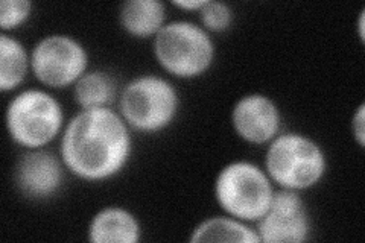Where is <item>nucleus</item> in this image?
<instances>
[{
	"label": "nucleus",
	"mask_w": 365,
	"mask_h": 243,
	"mask_svg": "<svg viewBox=\"0 0 365 243\" xmlns=\"http://www.w3.org/2000/svg\"><path fill=\"white\" fill-rule=\"evenodd\" d=\"M87 239L91 243H137L142 240V225L128 208L108 205L91 217Z\"/></svg>",
	"instance_id": "nucleus-11"
},
{
	"label": "nucleus",
	"mask_w": 365,
	"mask_h": 243,
	"mask_svg": "<svg viewBox=\"0 0 365 243\" xmlns=\"http://www.w3.org/2000/svg\"><path fill=\"white\" fill-rule=\"evenodd\" d=\"M31 71V52L9 33L0 32V91H16Z\"/></svg>",
	"instance_id": "nucleus-14"
},
{
	"label": "nucleus",
	"mask_w": 365,
	"mask_h": 243,
	"mask_svg": "<svg viewBox=\"0 0 365 243\" xmlns=\"http://www.w3.org/2000/svg\"><path fill=\"white\" fill-rule=\"evenodd\" d=\"M232 126L248 145H268L280 134L282 113L276 102L264 93L239 98L232 108Z\"/></svg>",
	"instance_id": "nucleus-10"
},
{
	"label": "nucleus",
	"mask_w": 365,
	"mask_h": 243,
	"mask_svg": "<svg viewBox=\"0 0 365 243\" xmlns=\"http://www.w3.org/2000/svg\"><path fill=\"white\" fill-rule=\"evenodd\" d=\"M274 192L265 169L245 160L225 165L213 184L215 200L221 210L248 224H256L267 213Z\"/></svg>",
	"instance_id": "nucleus-6"
},
{
	"label": "nucleus",
	"mask_w": 365,
	"mask_h": 243,
	"mask_svg": "<svg viewBox=\"0 0 365 243\" xmlns=\"http://www.w3.org/2000/svg\"><path fill=\"white\" fill-rule=\"evenodd\" d=\"M205 0H174L173 5L182 9V11H193V13H200V9L204 6Z\"/></svg>",
	"instance_id": "nucleus-19"
},
{
	"label": "nucleus",
	"mask_w": 365,
	"mask_h": 243,
	"mask_svg": "<svg viewBox=\"0 0 365 243\" xmlns=\"http://www.w3.org/2000/svg\"><path fill=\"white\" fill-rule=\"evenodd\" d=\"M119 23L133 38H154L166 25V5L162 0H127L119 8Z\"/></svg>",
	"instance_id": "nucleus-12"
},
{
	"label": "nucleus",
	"mask_w": 365,
	"mask_h": 243,
	"mask_svg": "<svg viewBox=\"0 0 365 243\" xmlns=\"http://www.w3.org/2000/svg\"><path fill=\"white\" fill-rule=\"evenodd\" d=\"M5 126L11 140L20 148L43 149L63 133L64 108L43 88L21 90L8 102Z\"/></svg>",
	"instance_id": "nucleus-4"
},
{
	"label": "nucleus",
	"mask_w": 365,
	"mask_h": 243,
	"mask_svg": "<svg viewBox=\"0 0 365 243\" xmlns=\"http://www.w3.org/2000/svg\"><path fill=\"white\" fill-rule=\"evenodd\" d=\"M190 243L201 242H227V243H260L256 228L248 222L241 221L228 214L212 216L204 219L190 231Z\"/></svg>",
	"instance_id": "nucleus-13"
},
{
	"label": "nucleus",
	"mask_w": 365,
	"mask_h": 243,
	"mask_svg": "<svg viewBox=\"0 0 365 243\" xmlns=\"http://www.w3.org/2000/svg\"><path fill=\"white\" fill-rule=\"evenodd\" d=\"M31 0H2L0 2V29L4 33L21 28L32 16Z\"/></svg>",
	"instance_id": "nucleus-17"
},
{
	"label": "nucleus",
	"mask_w": 365,
	"mask_h": 243,
	"mask_svg": "<svg viewBox=\"0 0 365 243\" xmlns=\"http://www.w3.org/2000/svg\"><path fill=\"white\" fill-rule=\"evenodd\" d=\"M198 14L201 26L207 32H225L233 26L235 21L233 8L220 0H205Z\"/></svg>",
	"instance_id": "nucleus-16"
},
{
	"label": "nucleus",
	"mask_w": 365,
	"mask_h": 243,
	"mask_svg": "<svg viewBox=\"0 0 365 243\" xmlns=\"http://www.w3.org/2000/svg\"><path fill=\"white\" fill-rule=\"evenodd\" d=\"M73 98L79 110L108 108L118 99V83L108 72L87 71L73 86Z\"/></svg>",
	"instance_id": "nucleus-15"
},
{
	"label": "nucleus",
	"mask_w": 365,
	"mask_h": 243,
	"mask_svg": "<svg viewBox=\"0 0 365 243\" xmlns=\"http://www.w3.org/2000/svg\"><path fill=\"white\" fill-rule=\"evenodd\" d=\"M153 53L162 71L178 79L207 73L216 58V46L201 25L187 20L168 21L153 38Z\"/></svg>",
	"instance_id": "nucleus-3"
},
{
	"label": "nucleus",
	"mask_w": 365,
	"mask_h": 243,
	"mask_svg": "<svg viewBox=\"0 0 365 243\" xmlns=\"http://www.w3.org/2000/svg\"><path fill=\"white\" fill-rule=\"evenodd\" d=\"M133 155V131L119 111L79 110L61 133L60 157L76 178L87 182L111 180Z\"/></svg>",
	"instance_id": "nucleus-1"
},
{
	"label": "nucleus",
	"mask_w": 365,
	"mask_h": 243,
	"mask_svg": "<svg viewBox=\"0 0 365 243\" xmlns=\"http://www.w3.org/2000/svg\"><path fill=\"white\" fill-rule=\"evenodd\" d=\"M181 107L178 90L158 75H140L131 79L119 95V113L131 131L155 134L168 130Z\"/></svg>",
	"instance_id": "nucleus-5"
},
{
	"label": "nucleus",
	"mask_w": 365,
	"mask_h": 243,
	"mask_svg": "<svg viewBox=\"0 0 365 243\" xmlns=\"http://www.w3.org/2000/svg\"><path fill=\"white\" fill-rule=\"evenodd\" d=\"M364 23H365V11H362L358 19V33H359L361 43H364Z\"/></svg>",
	"instance_id": "nucleus-20"
},
{
	"label": "nucleus",
	"mask_w": 365,
	"mask_h": 243,
	"mask_svg": "<svg viewBox=\"0 0 365 243\" xmlns=\"http://www.w3.org/2000/svg\"><path fill=\"white\" fill-rule=\"evenodd\" d=\"M86 46L67 33L44 36L31 51V72L49 90L73 87L88 71Z\"/></svg>",
	"instance_id": "nucleus-7"
},
{
	"label": "nucleus",
	"mask_w": 365,
	"mask_h": 243,
	"mask_svg": "<svg viewBox=\"0 0 365 243\" xmlns=\"http://www.w3.org/2000/svg\"><path fill=\"white\" fill-rule=\"evenodd\" d=\"M264 169L274 186L304 192L318 186L327 173L323 146L303 133H280L268 143Z\"/></svg>",
	"instance_id": "nucleus-2"
},
{
	"label": "nucleus",
	"mask_w": 365,
	"mask_h": 243,
	"mask_svg": "<svg viewBox=\"0 0 365 243\" xmlns=\"http://www.w3.org/2000/svg\"><path fill=\"white\" fill-rule=\"evenodd\" d=\"M351 134L359 148L365 146V103L356 108L351 118Z\"/></svg>",
	"instance_id": "nucleus-18"
},
{
	"label": "nucleus",
	"mask_w": 365,
	"mask_h": 243,
	"mask_svg": "<svg viewBox=\"0 0 365 243\" xmlns=\"http://www.w3.org/2000/svg\"><path fill=\"white\" fill-rule=\"evenodd\" d=\"M260 243H302L311 239L312 221L300 192H274L267 213L256 222Z\"/></svg>",
	"instance_id": "nucleus-8"
},
{
	"label": "nucleus",
	"mask_w": 365,
	"mask_h": 243,
	"mask_svg": "<svg viewBox=\"0 0 365 243\" xmlns=\"http://www.w3.org/2000/svg\"><path fill=\"white\" fill-rule=\"evenodd\" d=\"M66 166L61 157L48 149L25 150L14 169L17 190L31 201H48L64 186Z\"/></svg>",
	"instance_id": "nucleus-9"
}]
</instances>
